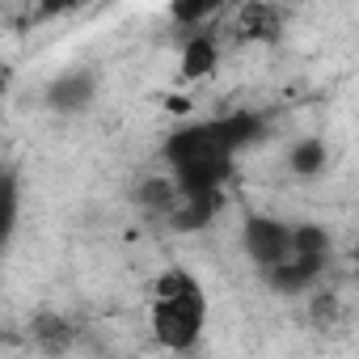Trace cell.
I'll return each instance as SVG.
<instances>
[{"label": "cell", "mask_w": 359, "mask_h": 359, "mask_svg": "<svg viewBox=\"0 0 359 359\" xmlns=\"http://www.w3.org/2000/svg\"><path fill=\"white\" fill-rule=\"evenodd\" d=\"M161 152H165V165L177 177V187H182L187 199L220 203V191H224L229 177H233V156H237V148L229 144L220 118L177 127L165 140Z\"/></svg>", "instance_id": "1"}, {"label": "cell", "mask_w": 359, "mask_h": 359, "mask_svg": "<svg viewBox=\"0 0 359 359\" xmlns=\"http://www.w3.org/2000/svg\"><path fill=\"white\" fill-rule=\"evenodd\" d=\"M208 325L203 283L187 266H169L152 283V334L169 351H195Z\"/></svg>", "instance_id": "2"}, {"label": "cell", "mask_w": 359, "mask_h": 359, "mask_svg": "<svg viewBox=\"0 0 359 359\" xmlns=\"http://www.w3.org/2000/svg\"><path fill=\"white\" fill-rule=\"evenodd\" d=\"M241 245H245L250 262L262 271V266H275L287 254H296V229H287L275 216H250L241 224Z\"/></svg>", "instance_id": "3"}, {"label": "cell", "mask_w": 359, "mask_h": 359, "mask_svg": "<svg viewBox=\"0 0 359 359\" xmlns=\"http://www.w3.org/2000/svg\"><path fill=\"white\" fill-rule=\"evenodd\" d=\"M283 39V13L271 0H241L237 18L229 22V43L237 47H271Z\"/></svg>", "instance_id": "4"}, {"label": "cell", "mask_w": 359, "mask_h": 359, "mask_svg": "<svg viewBox=\"0 0 359 359\" xmlns=\"http://www.w3.org/2000/svg\"><path fill=\"white\" fill-rule=\"evenodd\" d=\"M325 266H330V258H321V254H287L283 262H275V266H262V283L271 287V292H279V296H304V292H313L317 287V279L325 275Z\"/></svg>", "instance_id": "5"}, {"label": "cell", "mask_w": 359, "mask_h": 359, "mask_svg": "<svg viewBox=\"0 0 359 359\" xmlns=\"http://www.w3.org/2000/svg\"><path fill=\"white\" fill-rule=\"evenodd\" d=\"M97 97V72L93 68H68L47 85V106L55 114H81Z\"/></svg>", "instance_id": "6"}, {"label": "cell", "mask_w": 359, "mask_h": 359, "mask_svg": "<svg viewBox=\"0 0 359 359\" xmlns=\"http://www.w3.org/2000/svg\"><path fill=\"white\" fill-rule=\"evenodd\" d=\"M182 187H177L173 173H161V177H144L135 187V208L148 216V220H173V212L182 208Z\"/></svg>", "instance_id": "7"}, {"label": "cell", "mask_w": 359, "mask_h": 359, "mask_svg": "<svg viewBox=\"0 0 359 359\" xmlns=\"http://www.w3.org/2000/svg\"><path fill=\"white\" fill-rule=\"evenodd\" d=\"M220 68V39L212 26L195 30L182 47V64H177V72H182V81H208L212 72Z\"/></svg>", "instance_id": "8"}, {"label": "cell", "mask_w": 359, "mask_h": 359, "mask_svg": "<svg viewBox=\"0 0 359 359\" xmlns=\"http://www.w3.org/2000/svg\"><path fill=\"white\" fill-rule=\"evenodd\" d=\"M72 338H76V330H72L68 317H60V313H34V321H30V342H34V351H43V355H64V351L72 346Z\"/></svg>", "instance_id": "9"}, {"label": "cell", "mask_w": 359, "mask_h": 359, "mask_svg": "<svg viewBox=\"0 0 359 359\" xmlns=\"http://www.w3.org/2000/svg\"><path fill=\"white\" fill-rule=\"evenodd\" d=\"M233 5H241V0H169V18H173V26L195 34V30H203V22H216Z\"/></svg>", "instance_id": "10"}, {"label": "cell", "mask_w": 359, "mask_h": 359, "mask_svg": "<svg viewBox=\"0 0 359 359\" xmlns=\"http://www.w3.org/2000/svg\"><path fill=\"white\" fill-rule=\"evenodd\" d=\"M325 165H330V148H325V140H317V135L296 140L292 152H287V169H292L296 177H317Z\"/></svg>", "instance_id": "11"}, {"label": "cell", "mask_w": 359, "mask_h": 359, "mask_svg": "<svg viewBox=\"0 0 359 359\" xmlns=\"http://www.w3.org/2000/svg\"><path fill=\"white\" fill-rule=\"evenodd\" d=\"M296 250H300V254H321V258H330L334 241H330V233H325L321 224H296Z\"/></svg>", "instance_id": "12"}, {"label": "cell", "mask_w": 359, "mask_h": 359, "mask_svg": "<svg viewBox=\"0 0 359 359\" xmlns=\"http://www.w3.org/2000/svg\"><path fill=\"white\" fill-rule=\"evenodd\" d=\"M18 208H22V191H18V173L5 169V233H18Z\"/></svg>", "instance_id": "13"}, {"label": "cell", "mask_w": 359, "mask_h": 359, "mask_svg": "<svg viewBox=\"0 0 359 359\" xmlns=\"http://www.w3.org/2000/svg\"><path fill=\"white\" fill-rule=\"evenodd\" d=\"M89 0H34V18L39 22H51V18H64V13H76V9H85Z\"/></svg>", "instance_id": "14"}, {"label": "cell", "mask_w": 359, "mask_h": 359, "mask_svg": "<svg viewBox=\"0 0 359 359\" xmlns=\"http://www.w3.org/2000/svg\"><path fill=\"white\" fill-rule=\"evenodd\" d=\"M309 313H313V321H317V325H338V296L317 292V296L309 300Z\"/></svg>", "instance_id": "15"}, {"label": "cell", "mask_w": 359, "mask_h": 359, "mask_svg": "<svg viewBox=\"0 0 359 359\" xmlns=\"http://www.w3.org/2000/svg\"><path fill=\"white\" fill-rule=\"evenodd\" d=\"M351 258H355V266H359V245H355V254H351Z\"/></svg>", "instance_id": "16"}]
</instances>
